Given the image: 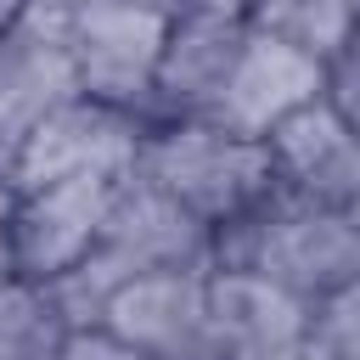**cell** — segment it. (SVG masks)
<instances>
[{
    "instance_id": "6da1fadb",
    "label": "cell",
    "mask_w": 360,
    "mask_h": 360,
    "mask_svg": "<svg viewBox=\"0 0 360 360\" xmlns=\"http://www.w3.org/2000/svg\"><path fill=\"white\" fill-rule=\"evenodd\" d=\"M152 270H214V225L197 219L191 208H180L152 180L129 174L112 191V208L101 219L90 259L79 270L56 276L51 287H56L73 326H96L107 298L124 281L152 276Z\"/></svg>"
},
{
    "instance_id": "7a4b0ae2",
    "label": "cell",
    "mask_w": 360,
    "mask_h": 360,
    "mask_svg": "<svg viewBox=\"0 0 360 360\" xmlns=\"http://www.w3.org/2000/svg\"><path fill=\"white\" fill-rule=\"evenodd\" d=\"M214 264L225 270H259L276 287L298 298H326L349 281H360V231L349 208L304 202L287 186H270L253 208L225 219L214 231Z\"/></svg>"
},
{
    "instance_id": "3957f363",
    "label": "cell",
    "mask_w": 360,
    "mask_h": 360,
    "mask_svg": "<svg viewBox=\"0 0 360 360\" xmlns=\"http://www.w3.org/2000/svg\"><path fill=\"white\" fill-rule=\"evenodd\" d=\"M135 174L152 180L158 191H169L197 219H208L214 231L225 219H236L242 208H253L276 186L270 141L236 135L214 118H163V124H152Z\"/></svg>"
},
{
    "instance_id": "277c9868",
    "label": "cell",
    "mask_w": 360,
    "mask_h": 360,
    "mask_svg": "<svg viewBox=\"0 0 360 360\" xmlns=\"http://www.w3.org/2000/svg\"><path fill=\"white\" fill-rule=\"evenodd\" d=\"M68 39L79 62V90L152 118L158 62L169 45V0H73Z\"/></svg>"
},
{
    "instance_id": "5b68a950",
    "label": "cell",
    "mask_w": 360,
    "mask_h": 360,
    "mask_svg": "<svg viewBox=\"0 0 360 360\" xmlns=\"http://www.w3.org/2000/svg\"><path fill=\"white\" fill-rule=\"evenodd\" d=\"M146 129H152V118H141L129 107L73 96L17 141L11 163H6V180L17 191L56 186V180H129L141 169Z\"/></svg>"
},
{
    "instance_id": "8992f818",
    "label": "cell",
    "mask_w": 360,
    "mask_h": 360,
    "mask_svg": "<svg viewBox=\"0 0 360 360\" xmlns=\"http://www.w3.org/2000/svg\"><path fill=\"white\" fill-rule=\"evenodd\" d=\"M73 96L84 90H79V62L68 39V11L28 0L17 28L0 39V163H11L17 141Z\"/></svg>"
},
{
    "instance_id": "52a82bcc",
    "label": "cell",
    "mask_w": 360,
    "mask_h": 360,
    "mask_svg": "<svg viewBox=\"0 0 360 360\" xmlns=\"http://www.w3.org/2000/svg\"><path fill=\"white\" fill-rule=\"evenodd\" d=\"M309 298L259 270H208V360H304Z\"/></svg>"
},
{
    "instance_id": "ba28073f",
    "label": "cell",
    "mask_w": 360,
    "mask_h": 360,
    "mask_svg": "<svg viewBox=\"0 0 360 360\" xmlns=\"http://www.w3.org/2000/svg\"><path fill=\"white\" fill-rule=\"evenodd\" d=\"M112 191H118V180H56V186L17 191V208H11L17 276L56 281V276L79 270L101 236Z\"/></svg>"
},
{
    "instance_id": "9c48e42d",
    "label": "cell",
    "mask_w": 360,
    "mask_h": 360,
    "mask_svg": "<svg viewBox=\"0 0 360 360\" xmlns=\"http://www.w3.org/2000/svg\"><path fill=\"white\" fill-rule=\"evenodd\" d=\"M101 326L152 360H208V270H152L124 281Z\"/></svg>"
},
{
    "instance_id": "30bf717a",
    "label": "cell",
    "mask_w": 360,
    "mask_h": 360,
    "mask_svg": "<svg viewBox=\"0 0 360 360\" xmlns=\"http://www.w3.org/2000/svg\"><path fill=\"white\" fill-rule=\"evenodd\" d=\"M169 45L158 62V96H152V124L163 118H214L236 56L253 34L248 17H219V11H169Z\"/></svg>"
},
{
    "instance_id": "8fae6325",
    "label": "cell",
    "mask_w": 360,
    "mask_h": 360,
    "mask_svg": "<svg viewBox=\"0 0 360 360\" xmlns=\"http://www.w3.org/2000/svg\"><path fill=\"white\" fill-rule=\"evenodd\" d=\"M315 96H326V62L253 28L242 56H236V73H231V84L214 107V124L264 141L276 124H287Z\"/></svg>"
},
{
    "instance_id": "7c38bea8",
    "label": "cell",
    "mask_w": 360,
    "mask_h": 360,
    "mask_svg": "<svg viewBox=\"0 0 360 360\" xmlns=\"http://www.w3.org/2000/svg\"><path fill=\"white\" fill-rule=\"evenodd\" d=\"M264 141H270L276 186H287L292 197L326 202V208H349V197L360 191V135L326 96L298 107Z\"/></svg>"
},
{
    "instance_id": "4fadbf2b",
    "label": "cell",
    "mask_w": 360,
    "mask_h": 360,
    "mask_svg": "<svg viewBox=\"0 0 360 360\" xmlns=\"http://www.w3.org/2000/svg\"><path fill=\"white\" fill-rule=\"evenodd\" d=\"M73 321L51 281L11 276L0 287V360H56Z\"/></svg>"
},
{
    "instance_id": "5bb4252c",
    "label": "cell",
    "mask_w": 360,
    "mask_h": 360,
    "mask_svg": "<svg viewBox=\"0 0 360 360\" xmlns=\"http://www.w3.org/2000/svg\"><path fill=\"white\" fill-rule=\"evenodd\" d=\"M248 22L281 45H298L321 62H332L349 34L360 28L354 0H248Z\"/></svg>"
},
{
    "instance_id": "9a60e30c",
    "label": "cell",
    "mask_w": 360,
    "mask_h": 360,
    "mask_svg": "<svg viewBox=\"0 0 360 360\" xmlns=\"http://www.w3.org/2000/svg\"><path fill=\"white\" fill-rule=\"evenodd\" d=\"M304 360H360V281L315 298Z\"/></svg>"
},
{
    "instance_id": "2e32d148",
    "label": "cell",
    "mask_w": 360,
    "mask_h": 360,
    "mask_svg": "<svg viewBox=\"0 0 360 360\" xmlns=\"http://www.w3.org/2000/svg\"><path fill=\"white\" fill-rule=\"evenodd\" d=\"M326 101L354 124V135H360V28L349 34V45L326 62Z\"/></svg>"
},
{
    "instance_id": "e0dca14e",
    "label": "cell",
    "mask_w": 360,
    "mask_h": 360,
    "mask_svg": "<svg viewBox=\"0 0 360 360\" xmlns=\"http://www.w3.org/2000/svg\"><path fill=\"white\" fill-rule=\"evenodd\" d=\"M56 360H152V354H141L135 343H124L118 332H107V326L96 321V326H73Z\"/></svg>"
},
{
    "instance_id": "ac0fdd59",
    "label": "cell",
    "mask_w": 360,
    "mask_h": 360,
    "mask_svg": "<svg viewBox=\"0 0 360 360\" xmlns=\"http://www.w3.org/2000/svg\"><path fill=\"white\" fill-rule=\"evenodd\" d=\"M11 208H17V186L0 174V287L17 276V242H11Z\"/></svg>"
},
{
    "instance_id": "d6986e66",
    "label": "cell",
    "mask_w": 360,
    "mask_h": 360,
    "mask_svg": "<svg viewBox=\"0 0 360 360\" xmlns=\"http://www.w3.org/2000/svg\"><path fill=\"white\" fill-rule=\"evenodd\" d=\"M169 11H219V17H248V0H169Z\"/></svg>"
},
{
    "instance_id": "ffe728a7",
    "label": "cell",
    "mask_w": 360,
    "mask_h": 360,
    "mask_svg": "<svg viewBox=\"0 0 360 360\" xmlns=\"http://www.w3.org/2000/svg\"><path fill=\"white\" fill-rule=\"evenodd\" d=\"M22 11H28V0H0V39L17 28V17H22Z\"/></svg>"
},
{
    "instance_id": "44dd1931",
    "label": "cell",
    "mask_w": 360,
    "mask_h": 360,
    "mask_svg": "<svg viewBox=\"0 0 360 360\" xmlns=\"http://www.w3.org/2000/svg\"><path fill=\"white\" fill-rule=\"evenodd\" d=\"M349 219H354V231H360V191L349 197Z\"/></svg>"
},
{
    "instance_id": "7402d4cb",
    "label": "cell",
    "mask_w": 360,
    "mask_h": 360,
    "mask_svg": "<svg viewBox=\"0 0 360 360\" xmlns=\"http://www.w3.org/2000/svg\"><path fill=\"white\" fill-rule=\"evenodd\" d=\"M354 11H360V0H354Z\"/></svg>"
}]
</instances>
